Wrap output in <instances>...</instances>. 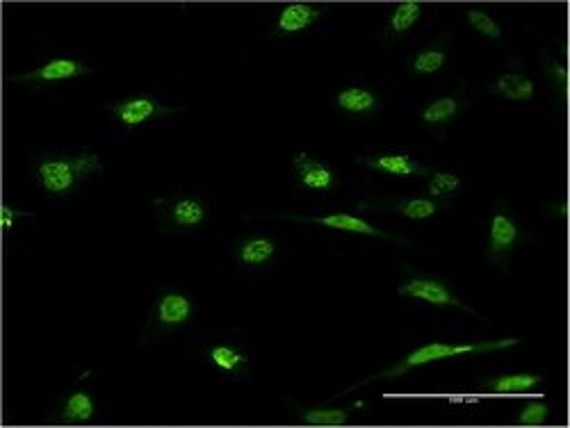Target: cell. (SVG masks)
Listing matches in <instances>:
<instances>
[{
	"instance_id": "cell-1",
	"label": "cell",
	"mask_w": 570,
	"mask_h": 428,
	"mask_svg": "<svg viewBox=\"0 0 570 428\" xmlns=\"http://www.w3.org/2000/svg\"><path fill=\"white\" fill-rule=\"evenodd\" d=\"M103 162L92 151L44 153L32 162V174L39 189L55 199H69L89 176L101 174Z\"/></svg>"
},
{
	"instance_id": "cell-2",
	"label": "cell",
	"mask_w": 570,
	"mask_h": 428,
	"mask_svg": "<svg viewBox=\"0 0 570 428\" xmlns=\"http://www.w3.org/2000/svg\"><path fill=\"white\" fill-rule=\"evenodd\" d=\"M520 340L518 337H504V340H491V342H472V344H450V342H427L422 344V347L413 349L402 356L399 360H395L393 365L384 372L374 374L370 378H365V381L352 385V388L340 392L338 397H345L347 392H352L356 388H361V385H368V383H377V381H393V378H402L413 369L418 367H425L431 365V362H438V360H452V358H459V356H479V353H493V351H504V349H511V347H518Z\"/></svg>"
},
{
	"instance_id": "cell-3",
	"label": "cell",
	"mask_w": 570,
	"mask_h": 428,
	"mask_svg": "<svg viewBox=\"0 0 570 428\" xmlns=\"http://www.w3.org/2000/svg\"><path fill=\"white\" fill-rule=\"evenodd\" d=\"M194 315H197V306H194V301L183 290H178V287H160L156 299H153L140 344H156L162 335L174 333L178 328L190 324Z\"/></svg>"
},
{
	"instance_id": "cell-4",
	"label": "cell",
	"mask_w": 570,
	"mask_h": 428,
	"mask_svg": "<svg viewBox=\"0 0 570 428\" xmlns=\"http://www.w3.org/2000/svg\"><path fill=\"white\" fill-rule=\"evenodd\" d=\"M158 230L162 235H192L208 224L210 208L201 196L176 194L153 201Z\"/></svg>"
},
{
	"instance_id": "cell-5",
	"label": "cell",
	"mask_w": 570,
	"mask_h": 428,
	"mask_svg": "<svg viewBox=\"0 0 570 428\" xmlns=\"http://www.w3.org/2000/svg\"><path fill=\"white\" fill-rule=\"evenodd\" d=\"M523 240H525L523 228H520L516 217H513L509 205L500 201L495 205L491 221H488V235L484 249L488 265L509 271V262L513 258V253L518 251V246L523 244Z\"/></svg>"
},
{
	"instance_id": "cell-6",
	"label": "cell",
	"mask_w": 570,
	"mask_h": 428,
	"mask_svg": "<svg viewBox=\"0 0 570 428\" xmlns=\"http://www.w3.org/2000/svg\"><path fill=\"white\" fill-rule=\"evenodd\" d=\"M397 294L404 296V299L425 301L429 303V306H436V308H454V310L468 312V315L472 317H482L479 312L466 306V303L454 294L450 283L443 281V278L420 274V271H413V269H404V274L402 278H399V285H397Z\"/></svg>"
},
{
	"instance_id": "cell-7",
	"label": "cell",
	"mask_w": 570,
	"mask_h": 428,
	"mask_svg": "<svg viewBox=\"0 0 570 428\" xmlns=\"http://www.w3.org/2000/svg\"><path fill=\"white\" fill-rule=\"evenodd\" d=\"M108 110L112 112V117L117 119L121 128L135 130L146 126V123H156L171 117V114L183 112V107H169L165 103H160L158 98L151 94H133L108 105Z\"/></svg>"
},
{
	"instance_id": "cell-8",
	"label": "cell",
	"mask_w": 570,
	"mask_h": 428,
	"mask_svg": "<svg viewBox=\"0 0 570 428\" xmlns=\"http://www.w3.org/2000/svg\"><path fill=\"white\" fill-rule=\"evenodd\" d=\"M274 217L285 219V221H295V224H315V226H324L331 230H340V233H354V235H365V237H377V240L409 244L406 240H402V237L386 233V230L370 224L368 219L358 217V214H349V212H331V214H322V217H301V214L283 212V214H274Z\"/></svg>"
},
{
	"instance_id": "cell-9",
	"label": "cell",
	"mask_w": 570,
	"mask_h": 428,
	"mask_svg": "<svg viewBox=\"0 0 570 428\" xmlns=\"http://www.w3.org/2000/svg\"><path fill=\"white\" fill-rule=\"evenodd\" d=\"M89 73H92V69H89L85 62L73 60V57H55V60H48L46 64H42V67L21 73V76H10L7 82L28 87H48L89 76Z\"/></svg>"
},
{
	"instance_id": "cell-10",
	"label": "cell",
	"mask_w": 570,
	"mask_h": 428,
	"mask_svg": "<svg viewBox=\"0 0 570 428\" xmlns=\"http://www.w3.org/2000/svg\"><path fill=\"white\" fill-rule=\"evenodd\" d=\"M356 162L363 164L365 169L374 171V174L390 178H427L431 174V169L425 167L420 160H415L409 153L399 151L361 155Z\"/></svg>"
},
{
	"instance_id": "cell-11",
	"label": "cell",
	"mask_w": 570,
	"mask_h": 428,
	"mask_svg": "<svg viewBox=\"0 0 570 428\" xmlns=\"http://www.w3.org/2000/svg\"><path fill=\"white\" fill-rule=\"evenodd\" d=\"M327 14H329V10L322 5L290 3V5H285L279 14H276L270 35L274 39L301 35V32H306V30H311L313 26H317V23H320Z\"/></svg>"
},
{
	"instance_id": "cell-12",
	"label": "cell",
	"mask_w": 570,
	"mask_h": 428,
	"mask_svg": "<svg viewBox=\"0 0 570 428\" xmlns=\"http://www.w3.org/2000/svg\"><path fill=\"white\" fill-rule=\"evenodd\" d=\"M297 185L311 194H331L338 187V176L327 162L315 158L311 153H297L292 158Z\"/></svg>"
},
{
	"instance_id": "cell-13",
	"label": "cell",
	"mask_w": 570,
	"mask_h": 428,
	"mask_svg": "<svg viewBox=\"0 0 570 428\" xmlns=\"http://www.w3.org/2000/svg\"><path fill=\"white\" fill-rule=\"evenodd\" d=\"M361 210H390L402 214L406 219L425 221L436 217L438 212L450 208V201L431 199V196H418V199H393V201H363L358 205Z\"/></svg>"
},
{
	"instance_id": "cell-14",
	"label": "cell",
	"mask_w": 570,
	"mask_h": 428,
	"mask_svg": "<svg viewBox=\"0 0 570 428\" xmlns=\"http://www.w3.org/2000/svg\"><path fill=\"white\" fill-rule=\"evenodd\" d=\"M206 362L210 367H215L219 374L233 378V381H244L251 374V358L249 353L235 347V344H210L206 349Z\"/></svg>"
},
{
	"instance_id": "cell-15",
	"label": "cell",
	"mask_w": 570,
	"mask_h": 428,
	"mask_svg": "<svg viewBox=\"0 0 570 428\" xmlns=\"http://www.w3.org/2000/svg\"><path fill=\"white\" fill-rule=\"evenodd\" d=\"M276 251H279V246H276L272 237L251 235L242 237V240L233 244V260L238 262L242 269L256 271L270 265L276 258Z\"/></svg>"
},
{
	"instance_id": "cell-16",
	"label": "cell",
	"mask_w": 570,
	"mask_h": 428,
	"mask_svg": "<svg viewBox=\"0 0 570 428\" xmlns=\"http://www.w3.org/2000/svg\"><path fill=\"white\" fill-rule=\"evenodd\" d=\"M336 107L342 114H347V117L365 119L377 114L381 107H384V103H381V96L374 92V89L365 85H352L340 89L336 94Z\"/></svg>"
},
{
	"instance_id": "cell-17",
	"label": "cell",
	"mask_w": 570,
	"mask_h": 428,
	"mask_svg": "<svg viewBox=\"0 0 570 428\" xmlns=\"http://www.w3.org/2000/svg\"><path fill=\"white\" fill-rule=\"evenodd\" d=\"M450 64V37H441L431 41L418 53H413L406 62V67L413 76H436Z\"/></svg>"
},
{
	"instance_id": "cell-18",
	"label": "cell",
	"mask_w": 570,
	"mask_h": 428,
	"mask_svg": "<svg viewBox=\"0 0 570 428\" xmlns=\"http://www.w3.org/2000/svg\"><path fill=\"white\" fill-rule=\"evenodd\" d=\"M466 107L468 103L456 94L436 98V101L425 105V110L420 112V123L427 128H445L450 126L452 121L459 119L461 114L466 112Z\"/></svg>"
},
{
	"instance_id": "cell-19",
	"label": "cell",
	"mask_w": 570,
	"mask_h": 428,
	"mask_svg": "<svg viewBox=\"0 0 570 428\" xmlns=\"http://www.w3.org/2000/svg\"><path fill=\"white\" fill-rule=\"evenodd\" d=\"M96 415V401L85 390H73L60 401L55 419L62 424H85Z\"/></svg>"
},
{
	"instance_id": "cell-20",
	"label": "cell",
	"mask_w": 570,
	"mask_h": 428,
	"mask_svg": "<svg viewBox=\"0 0 570 428\" xmlns=\"http://www.w3.org/2000/svg\"><path fill=\"white\" fill-rule=\"evenodd\" d=\"M422 14H425V7L420 3H399L388 16L384 26V39L388 44L404 39L415 26H418Z\"/></svg>"
},
{
	"instance_id": "cell-21",
	"label": "cell",
	"mask_w": 570,
	"mask_h": 428,
	"mask_svg": "<svg viewBox=\"0 0 570 428\" xmlns=\"http://www.w3.org/2000/svg\"><path fill=\"white\" fill-rule=\"evenodd\" d=\"M491 92L498 94L507 101L527 103L534 98V82L529 80L525 73H502V76L493 82Z\"/></svg>"
},
{
	"instance_id": "cell-22",
	"label": "cell",
	"mask_w": 570,
	"mask_h": 428,
	"mask_svg": "<svg viewBox=\"0 0 570 428\" xmlns=\"http://www.w3.org/2000/svg\"><path fill=\"white\" fill-rule=\"evenodd\" d=\"M541 383L543 376L539 374H502V376L484 378L482 390L495 394H513V392H529L539 388Z\"/></svg>"
},
{
	"instance_id": "cell-23",
	"label": "cell",
	"mask_w": 570,
	"mask_h": 428,
	"mask_svg": "<svg viewBox=\"0 0 570 428\" xmlns=\"http://www.w3.org/2000/svg\"><path fill=\"white\" fill-rule=\"evenodd\" d=\"M358 406L345 408H299L301 422L308 426H345Z\"/></svg>"
},
{
	"instance_id": "cell-24",
	"label": "cell",
	"mask_w": 570,
	"mask_h": 428,
	"mask_svg": "<svg viewBox=\"0 0 570 428\" xmlns=\"http://www.w3.org/2000/svg\"><path fill=\"white\" fill-rule=\"evenodd\" d=\"M427 178H429L427 196H431V199H441V201H450L463 185L461 176L447 169H431V174Z\"/></svg>"
},
{
	"instance_id": "cell-25",
	"label": "cell",
	"mask_w": 570,
	"mask_h": 428,
	"mask_svg": "<svg viewBox=\"0 0 570 428\" xmlns=\"http://www.w3.org/2000/svg\"><path fill=\"white\" fill-rule=\"evenodd\" d=\"M543 71L545 78H548L552 92L557 94L559 105H566V94H568V67L566 60H557L552 53L543 55Z\"/></svg>"
},
{
	"instance_id": "cell-26",
	"label": "cell",
	"mask_w": 570,
	"mask_h": 428,
	"mask_svg": "<svg viewBox=\"0 0 570 428\" xmlns=\"http://www.w3.org/2000/svg\"><path fill=\"white\" fill-rule=\"evenodd\" d=\"M466 21H468V26L477 32V35H482L491 41H500L504 35L500 23L495 21L491 14H486L484 10H468Z\"/></svg>"
},
{
	"instance_id": "cell-27",
	"label": "cell",
	"mask_w": 570,
	"mask_h": 428,
	"mask_svg": "<svg viewBox=\"0 0 570 428\" xmlns=\"http://www.w3.org/2000/svg\"><path fill=\"white\" fill-rule=\"evenodd\" d=\"M550 417V406L545 401H529L527 406L520 410L518 424L523 426H541L543 422H548Z\"/></svg>"
},
{
	"instance_id": "cell-28",
	"label": "cell",
	"mask_w": 570,
	"mask_h": 428,
	"mask_svg": "<svg viewBox=\"0 0 570 428\" xmlns=\"http://www.w3.org/2000/svg\"><path fill=\"white\" fill-rule=\"evenodd\" d=\"M23 217H35V212H23V210H16L12 205H3V210H0V221H3V230L5 235H10L14 230V224Z\"/></svg>"
},
{
	"instance_id": "cell-29",
	"label": "cell",
	"mask_w": 570,
	"mask_h": 428,
	"mask_svg": "<svg viewBox=\"0 0 570 428\" xmlns=\"http://www.w3.org/2000/svg\"><path fill=\"white\" fill-rule=\"evenodd\" d=\"M543 212H545V217H550V219L566 221V217H568V203H566V199L552 201V203L545 205Z\"/></svg>"
}]
</instances>
